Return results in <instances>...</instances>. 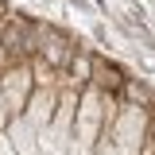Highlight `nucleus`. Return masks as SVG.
Instances as JSON below:
<instances>
[{
    "label": "nucleus",
    "instance_id": "f257e3e1",
    "mask_svg": "<svg viewBox=\"0 0 155 155\" xmlns=\"http://www.w3.org/2000/svg\"><path fill=\"white\" fill-rule=\"evenodd\" d=\"M78 43L81 35H74L70 27H62V23H51V19H39V39H35V58H43L54 74L66 70V62L74 58Z\"/></svg>",
    "mask_w": 155,
    "mask_h": 155
},
{
    "label": "nucleus",
    "instance_id": "f03ea898",
    "mask_svg": "<svg viewBox=\"0 0 155 155\" xmlns=\"http://www.w3.org/2000/svg\"><path fill=\"white\" fill-rule=\"evenodd\" d=\"M31 89H35V85H31V74H27V62H4V66H0V101H4L8 116L23 113Z\"/></svg>",
    "mask_w": 155,
    "mask_h": 155
},
{
    "label": "nucleus",
    "instance_id": "7ed1b4c3",
    "mask_svg": "<svg viewBox=\"0 0 155 155\" xmlns=\"http://www.w3.org/2000/svg\"><path fill=\"white\" fill-rule=\"evenodd\" d=\"M132 78V70L120 62V58H113L109 51H93V70H89V85H93L97 93L105 97H116L120 89H124V81Z\"/></svg>",
    "mask_w": 155,
    "mask_h": 155
},
{
    "label": "nucleus",
    "instance_id": "20e7f679",
    "mask_svg": "<svg viewBox=\"0 0 155 155\" xmlns=\"http://www.w3.org/2000/svg\"><path fill=\"white\" fill-rule=\"evenodd\" d=\"M54 109H58V85H47V89H31L27 105H23V120L35 128V132H47L51 120H54Z\"/></svg>",
    "mask_w": 155,
    "mask_h": 155
},
{
    "label": "nucleus",
    "instance_id": "39448f33",
    "mask_svg": "<svg viewBox=\"0 0 155 155\" xmlns=\"http://www.w3.org/2000/svg\"><path fill=\"white\" fill-rule=\"evenodd\" d=\"M116 101H120L124 109H143V113H147V109H155V85L132 70V78L124 81V89L116 93Z\"/></svg>",
    "mask_w": 155,
    "mask_h": 155
},
{
    "label": "nucleus",
    "instance_id": "423d86ee",
    "mask_svg": "<svg viewBox=\"0 0 155 155\" xmlns=\"http://www.w3.org/2000/svg\"><path fill=\"white\" fill-rule=\"evenodd\" d=\"M4 132H8V140H12V155H39V132L23 120V116H12Z\"/></svg>",
    "mask_w": 155,
    "mask_h": 155
},
{
    "label": "nucleus",
    "instance_id": "0eeeda50",
    "mask_svg": "<svg viewBox=\"0 0 155 155\" xmlns=\"http://www.w3.org/2000/svg\"><path fill=\"white\" fill-rule=\"evenodd\" d=\"M0 155H12V140H8V132H0Z\"/></svg>",
    "mask_w": 155,
    "mask_h": 155
},
{
    "label": "nucleus",
    "instance_id": "6e6552de",
    "mask_svg": "<svg viewBox=\"0 0 155 155\" xmlns=\"http://www.w3.org/2000/svg\"><path fill=\"white\" fill-rule=\"evenodd\" d=\"M8 120H12V116H8V109H4V101H0V132L8 128Z\"/></svg>",
    "mask_w": 155,
    "mask_h": 155
},
{
    "label": "nucleus",
    "instance_id": "1a4fd4ad",
    "mask_svg": "<svg viewBox=\"0 0 155 155\" xmlns=\"http://www.w3.org/2000/svg\"><path fill=\"white\" fill-rule=\"evenodd\" d=\"M0 4H4V8H8V4H12V0H0Z\"/></svg>",
    "mask_w": 155,
    "mask_h": 155
}]
</instances>
